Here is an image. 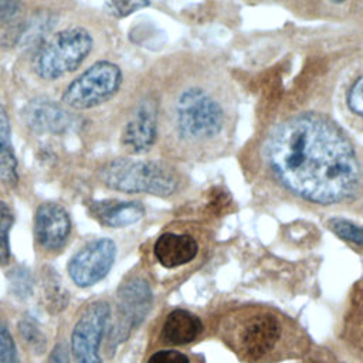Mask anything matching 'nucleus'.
Masks as SVG:
<instances>
[{
	"mask_svg": "<svg viewBox=\"0 0 363 363\" xmlns=\"http://www.w3.org/2000/svg\"><path fill=\"white\" fill-rule=\"evenodd\" d=\"M261 162L292 199L316 207L350 206L363 196V162L347 135L313 112L286 118L267 136Z\"/></svg>",
	"mask_w": 363,
	"mask_h": 363,
	"instance_id": "obj_1",
	"label": "nucleus"
},
{
	"mask_svg": "<svg viewBox=\"0 0 363 363\" xmlns=\"http://www.w3.org/2000/svg\"><path fill=\"white\" fill-rule=\"evenodd\" d=\"M213 332L242 363L302 359L312 349L311 336L298 320L265 305L224 311L214 319Z\"/></svg>",
	"mask_w": 363,
	"mask_h": 363,
	"instance_id": "obj_2",
	"label": "nucleus"
},
{
	"mask_svg": "<svg viewBox=\"0 0 363 363\" xmlns=\"http://www.w3.org/2000/svg\"><path fill=\"white\" fill-rule=\"evenodd\" d=\"M211 231L196 221H177L152 241L150 264L163 285H180L199 271L213 250Z\"/></svg>",
	"mask_w": 363,
	"mask_h": 363,
	"instance_id": "obj_3",
	"label": "nucleus"
},
{
	"mask_svg": "<svg viewBox=\"0 0 363 363\" xmlns=\"http://www.w3.org/2000/svg\"><path fill=\"white\" fill-rule=\"evenodd\" d=\"M102 183L115 191L146 193L157 197H170L180 189L177 172L156 160H136L119 157L105 163L99 170Z\"/></svg>",
	"mask_w": 363,
	"mask_h": 363,
	"instance_id": "obj_4",
	"label": "nucleus"
},
{
	"mask_svg": "<svg viewBox=\"0 0 363 363\" xmlns=\"http://www.w3.org/2000/svg\"><path fill=\"white\" fill-rule=\"evenodd\" d=\"M94 45L92 35L82 27H71L58 31L38 45L33 68L47 81L61 78L75 71L88 57Z\"/></svg>",
	"mask_w": 363,
	"mask_h": 363,
	"instance_id": "obj_5",
	"label": "nucleus"
},
{
	"mask_svg": "<svg viewBox=\"0 0 363 363\" xmlns=\"http://www.w3.org/2000/svg\"><path fill=\"white\" fill-rule=\"evenodd\" d=\"M224 113L218 102L206 91L189 88L176 104L179 135L189 142H206L223 129Z\"/></svg>",
	"mask_w": 363,
	"mask_h": 363,
	"instance_id": "obj_6",
	"label": "nucleus"
},
{
	"mask_svg": "<svg viewBox=\"0 0 363 363\" xmlns=\"http://www.w3.org/2000/svg\"><path fill=\"white\" fill-rule=\"evenodd\" d=\"M122 71L111 61H96L74 78L62 92L61 101L75 111L95 108L109 101L121 88Z\"/></svg>",
	"mask_w": 363,
	"mask_h": 363,
	"instance_id": "obj_7",
	"label": "nucleus"
},
{
	"mask_svg": "<svg viewBox=\"0 0 363 363\" xmlns=\"http://www.w3.org/2000/svg\"><path fill=\"white\" fill-rule=\"evenodd\" d=\"M153 303V292L146 278L132 275L126 278L116 294V320L112 326V346L126 340L146 318Z\"/></svg>",
	"mask_w": 363,
	"mask_h": 363,
	"instance_id": "obj_8",
	"label": "nucleus"
},
{
	"mask_svg": "<svg viewBox=\"0 0 363 363\" xmlns=\"http://www.w3.org/2000/svg\"><path fill=\"white\" fill-rule=\"evenodd\" d=\"M111 320V306L105 301L88 305L74 325L71 353L75 363H102L99 347Z\"/></svg>",
	"mask_w": 363,
	"mask_h": 363,
	"instance_id": "obj_9",
	"label": "nucleus"
},
{
	"mask_svg": "<svg viewBox=\"0 0 363 363\" xmlns=\"http://www.w3.org/2000/svg\"><path fill=\"white\" fill-rule=\"evenodd\" d=\"M116 258V245L111 238H98L77 251L68 265V275L79 288H88L102 281Z\"/></svg>",
	"mask_w": 363,
	"mask_h": 363,
	"instance_id": "obj_10",
	"label": "nucleus"
},
{
	"mask_svg": "<svg viewBox=\"0 0 363 363\" xmlns=\"http://www.w3.org/2000/svg\"><path fill=\"white\" fill-rule=\"evenodd\" d=\"M71 227L69 214L61 204L45 201L37 207L34 216V238L44 251L55 252L62 250L69 240Z\"/></svg>",
	"mask_w": 363,
	"mask_h": 363,
	"instance_id": "obj_11",
	"label": "nucleus"
},
{
	"mask_svg": "<svg viewBox=\"0 0 363 363\" xmlns=\"http://www.w3.org/2000/svg\"><path fill=\"white\" fill-rule=\"evenodd\" d=\"M21 118L30 130L41 135H64L77 126L75 116L48 98L28 101L21 109Z\"/></svg>",
	"mask_w": 363,
	"mask_h": 363,
	"instance_id": "obj_12",
	"label": "nucleus"
},
{
	"mask_svg": "<svg viewBox=\"0 0 363 363\" xmlns=\"http://www.w3.org/2000/svg\"><path fill=\"white\" fill-rule=\"evenodd\" d=\"M204 335L206 325L199 315L183 308H174L162 319L156 343L160 347H184L199 342Z\"/></svg>",
	"mask_w": 363,
	"mask_h": 363,
	"instance_id": "obj_13",
	"label": "nucleus"
},
{
	"mask_svg": "<svg viewBox=\"0 0 363 363\" xmlns=\"http://www.w3.org/2000/svg\"><path fill=\"white\" fill-rule=\"evenodd\" d=\"M157 136V113L152 101H143L130 119L126 122L121 142L132 155H143L149 152Z\"/></svg>",
	"mask_w": 363,
	"mask_h": 363,
	"instance_id": "obj_14",
	"label": "nucleus"
},
{
	"mask_svg": "<svg viewBox=\"0 0 363 363\" xmlns=\"http://www.w3.org/2000/svg\"><path fill=\"white\" fill-rule=\"evenodd\" d=\"M89 211L101 224L112 228H122L138 223L145 216V207L139 201L101 200L92 201Z\"/></svg>",
	"mask_w": 363,
	"mask_h": 363,
	"instance_id": "obj_15",
	"label": "nucleus"
},
{
	"mask_svg": "<svg viewBox=\"0 0 363 363\" xmlns=\"http://www.w3.org/2000/svg\"><path fill=\"white\" fill-rule=\"evenodd\" d=\"M342 332L345 342L363 354V278L349 294Z\"/></svg>",
	"mask_w": 363,
	"mask_h": 363,
	"instance_id": "obj_16",
	"label": "nucleus"
},
{
	"mask_svg": "<svg viewBox=\"0 0 363 363\" xmlns=\"http://www.w3.org/2000/svg\"><path fill=\"white\" fill-rule=\"evenodd\" d=\"M0 179L7 186L14 187L18 182L17 157L11 142L10 119L0 104Z\"/></svg>",
	"mask_w": 363,
	"mask_h": 363,
	"instance_id": "obj_17",
	"label": "nucleus"
},
{
	"mask_svg": "<svg viewBox=\"0 0 363 363\" xmlns=\"http://www.w3.org/2000/svg\"><path fill=\"white\" fill-rule=\"evenodd\" d=\"M328 227L342 241L363 251V225L343 217H332L328 220Z\"/></svg>",
	"mask_w": 363,
	"mask_h": 363,
	"instance_id": "obj_18",
	"label": "nucleus"
},
{
	"mask_svg": "<svg viewBox=\"0 0 363 363\" xmlns=\"http://www.w3.org/2000/svg\"><path fill=\"white\" fill-rule=\"evenodd\" d=\"M14 224V213L6 201H0V265H7L11 259L10 230Z\"/></svg>",
	"mask_w": 363,
	"mask_h": 363,
	"instance_id": "obj_19",
	"label": "nucleus"
},
{
	"mask_svg": "<svg viewBox=\"0 0 363 363\" xmlns=\"http://www.w3.org/2000/svg\"><path fill=\"white\" fill-rule=\"evenodd\" d=\"M145 363H203L200 359L179 347H160L150 353Z\"/></svg>",
	"mask_w": 363,
	"mask_h": 363,
	"instance_id": "obj_20",
	"label": "nucleus"
},
{
	"mask_svg": "<svg viewBox=\"0 0 363 363\" xmlns=\"http://www.w3.org/2000/svg\"><path fill=\"white\" fill-rule=\"evenodd\" d=\"M18 332L20 336L24 339V342L35 352L43 353L47 345V337L41 332V329L30 319H21L18 323Z\"/></svg>",
	"mask_w": 363,
	"mask_h": 363,
	"instance_id": "obj_21",
	"label": "nucleus"
},
{
	"mask_svg": "<svg viewBox=\"0 0 363 363\" xmlns=\"http://www.w3.org/2000/svg\"><path fill=\"white\" fill-rule=\"evenodd\" d=\"M0 363H20L16 343L3 320H0Z\"/></svg>",
	"mask_w": 363,
	"mask_h": 363,
	"instance_id": "obj_22",
	"label": "nucleus"
},
{
	"mask_svg": "<svg viewBox=\"0 0 363 363\" xmlns=\"http://www.w3.org/2000/svg\"><path fill=\"white\" fill-rule=\"evenodd\" d=\"M347 106L354 115L363 118V75L350 86L347 92Z\"/></svg>",
	"mask_w": 363,
	"mask_h": 363,
	"instance_id": "obj_23",
	"label": "nucleus"
},
{
	"mask_svg": "<svg viewBox=\"0 0 363 363\" xmlns=\"http://www.w3.org/2000/svg\"><path fill=\"white\" fill-rule=\"evenodd\" d=\"M28 272L30 271L26 268H16L13 274H10V285L18 296H24L30 292L31 279Z\"/></svg>",
	"mask_w": 363,
	"mask_h": 363,
	"instance_id": "obj_24",
	"label": "nucleus"
},
{
	"mask_svg": "<svg viewBox=\"0 0 363 363\" xmlns=\"http://www.w3.org/2000/svg\"><path fill=\"white\" fill-rule=\"evenodd\" d=\"M111 3L119 17H126L150 4L149 0H111Z\"/></svg>",
	"mask_w": 363,
	"mask_h": 363,
	"instance_id": "obj_25",
	"label": "nucleus"
},
{
	"mask_svg": "<svg viewBox=\"0 0 363 363\" xmlns=\"http://www.w3.org/2000/svg\"><path fill=\"white\" fill-rule=\"evenodd\" d=\"M21 0H0V26L10 24L18 14Z\"/></svg>",
	"mask_w": 363,
	"mask_h": 363,
	"instance_id": "obj_26",
	"label": "nucleus"
},
{
	"mask_svg": "<svg viewBox=\"0 0 363 363\" xmlns=\"http://www.w3.org/2000/svg\"><path fill=\"white\" fill-rule=\"evenodd\" d=\"M48 363H69V353L67 346L60 342L54 346L50 357H48Z\"/></svg>",
	"mask_w": 363,
	"mask_h": 363,
	"instance_id": "obj_27",
	"label": "nucleus"
},
{
	"mask_svg": "<svg viewBox=\"0 0 363 363\" xmlns=\"http://www.w3.org/2000/svg\"><path fill=\"white\" fill-rule=\"evenodd\" d=\"M301 363H336L335 359L329 357V356H322V354H311V352L308 354H305L302 357Z\"/></svg>",
	"mask_w": 363,
	"mask_h": 363,
	"instance_id": "obj_28",
	"label": "nucleus"
},
{
	"mask_svg": "<svg viewBox=\"0 0 363 363\" xmlns=\"http://www.w3.org/2000/svg\"><path fill=\"white\" fill-rule=\"evenodd\" d=\"M332 1H335V3H343L345 0H332Z\"/></svg>",
	"mask_w": 363,
	"mask_h": 363,
	"instance_id": "obj_29",
	"label": "nucleus"
}]
</instances>
